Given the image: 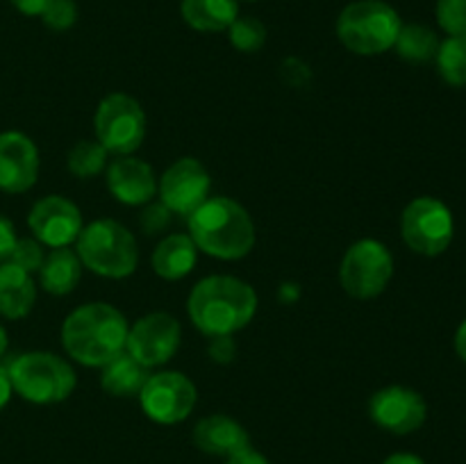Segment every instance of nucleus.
<instances>
[{"label":"nucleus","mask_w":466,"mask_h":464,"mask_svg":"<svg viewBox=\"0 0 466 464\" xmlns=\"http://www.w3.org/2000/svg\"><path fill=\"white\" fill-rule=\"evenodd\" d=\"M7 371L14 391L36 405L62 403L76 389V371L55 353H23L9 362Z\"/></svg>","instance_id":"423d86ee"},{"label":"nucleus","mask_w":466,"mask_h":464,"mask_svg":"<svg viewBox=\"0 0 466 464\" xmlns=\"http://www.w3.org/2000/svg\"><path fill=\"white\" fill-rule=\"evenodd\" d=\"M440 76L449 85L466 86V36H449L435 55Z\"/></svg>","instance_id":"b1692460"},{"label":"nucleus","mask_w":466,"mask_h":464,"mask_svg":"<svg viewBox=\"0 0 466 464\" xmlns=\"http://www.w3.org/2000/svg\"><path fill=\"white\" fill-rule=\"evenodd\" d=\"M39 176V150L35 141L16 130L0 132V189L23 194Z\"/></svg>","instance_id":"2eb2a0df"},{"label":"nucleus","mask_w":466,"mask_h":464,"mask_svg":"<svg viewBox=\"0 0 466 464\" xmlns=\"http://www.w3.org/2000/svg\"><path fill=\"white\" fill-rule=\"evenodd\" d=\"M394 276V257L378 239H360L344 253L339 282L353 298L369 300L380 296Z\"/></svg>","instance_id":"0eeeda50"},{"label":"nucleus","mask_w":466,"mask_h":464,"mask_svg":"<svg viewBox=\"0 0 466 464\" xmlns=\"http://www.w3.org/2000/svg\"><path fill=\"white\" fill-rule=\"evenodd\" d=\"M180 323L167 312L146 314L127 330L126 350L144 367L153 368L167 364L180 348Z\"/></svg>","instance_id":"9b49d317"},{"label":"nucleus","mask_w":466,"mask_h":464,"mask_svg":"<svg viewBox=\"0 0 466 464\" xmlns=\"http://www.w3.org/2000/svg\"><path fill=\"white\" fill-rule=\"evenodd\" d=\"M198 259V248L189 235H168L155 246L153 271L164 280H182Z\"/></svg>","instance_id":"aec40b11"},{"label":"nucleus","mask_w":466,"mask_h":464,"mask_svg":"<svg viewBox=\"0 0 466 464\" xmlns=\"http://www.w3.org/2000/svg\"><path fill=\"white\" fill-rule=\"evenodd\" d=\"M400 23L399 12L385 0H355L337 18V36L355 55H382L394 48Z\"/></svg>","instance_id":"39448f33"},{"label":"nucleus","mask_w":466,"mask_h":464,"mask_svg":"<svg viewBox=\"0 0 466 464\" xmlns=\"http://www.w3.org/2000/svg\"><path fill=\"white\" fill-rule=\"evenodd\" d=\"M182 18L198 32H226L239 16L237 0H182Z\"/></svg>","instance_id":"4be33fe9"},{"label":"nucleus","mask_w":466,"mask_h":464,"mask_svg":"<svg viewBox=\"0 0 466 464\" xmlns=\"http://www.w3.org/2000/svg\"><path fill=\"white\" fill-rule=\"evenodd\" d=\"M455 350H458V355L462 358V362L466 364V318L462 323H460L458 332H455Z\"/></svg>","instance_id":"c9c22d12"},{"label":"nucleus","mask_w":466,"mask_h":464,"mask_svg":"<svg viewBox=\"0 0 466 464\" xmlns=\"http://www.w3.org/2000/svg\"><path fill=\"white\" fill-rule=\"evenodd\" d=\"M226 32L230 36V44L239 53H258L267 44V27L259 18L237 16L235 23Z\"/></svg>","instance_id":"a878e982"},{"label":"nucleus","mask_w":466,"mask_h":464,"mask_svg":"<svg viewBox=\"0 0 466 464\" xmlns=\"http://www.w3.org/2000/svg\"><path fill=\"white\" fill-rule=\"evenodd\" d=\"M5 350H7V330H5L3 323H0V358L5 355Z\"/></svg>","instance_id":"e433bc0d"},{"label":"nucleus","mask_w":466,"mask_h":464,"mask_svg":"<svg viewBox=\"0 0 466 464\" xmlns=\"http://www.w3.org/2000/svg\"><path fill=\"white\" fill-rule=\"evenodd\" d=\"M189 318L203 335L228 337L253 321L258 294L248 282L232 276H209L191 289Z\"/></svg>","instance_id":"f257e3e1"},{"label":"nucleus","mask_w":466,"mask_h":464,"mask_svg":"<svg viewBox=\"0 0 466 464\" xmlns=\"http://www.w3.org/2000/svg\"><path fill=\"white\" fill-rule=\"evenodd\" d=\"M107 189L118 203L146 205L157 194V177L153 166L132 155H121L107 166Z\"/></svg>","instance_id":"dca6fc26"},{"label":"nucleus","mask_w":466,"mask_h":464,"mask_svg":"<svg viewBox=\"0 0 466 464\" xmlns=\"http://www.w3.org/2000/svg\"><path fill=\"white\" fill-rule=\"evenodd\" d=\"M400 235L419 255L435 257L453 241V214L441 200L421 196L414 198L400 217Z\"/></svg>","instance_id":"1a4fd4ad"},{"label":"nucleus","mask_w":466,"mask_h":464,"mask_svg":"<svg viewBox=\"0 0 466 464\" xmlns=\"http://www.w3.org/2000/svg\"><path fill=\"white\" fill-rule=\"evenodd\" d=\"M189 218V237L196 248L218 259H241L255 246V223L237 200L208 198Z\"/></svg>","instance_id":"7ed1b4c3"},{"label":"nucleus","mask_w":466,"mask_h":464,"mask_svg":"<svg viewBox=\"0 0 466 464\" xmlns=\"http://www.w3.org/2000/svg\"><path fill=\"white\" fill-rule=\"evenodd\" d=\"M36 300V285L32 273L23 271L16 264H0V317L23 318L32 312Z\"/></svg>","instance_id":"a211bd4d"},{"label":"nucleus","mask_w":466,"mask_h":464,"mask_svg":"<svg viewBox=\"0 0 466 464\" xmlns=\"http://www.w3.org/2000/svg\"><path fill=\"white\" fill-rule=\"evenodd\" d=\"M36 273H39L41 287L48 294L66 296L80 282L82 262L76 250H71L68 246H62V248H53L46 255L44 264H41V268Z\"/></svg>","instance_id":"412c9836"},{"label":"nucleus","mask_w":466,"mask_h":464,"mask_svg":"<svg viewBox=\"0 0 466 464\" xmlns=\"http://www.w3.org/2000/svg\"><path fill=\"white\" fill-rule=\"evenodd\" d=\"M191 439H194L196 449H200L203 453L226 459L250 446V437L246 428L235 419L226 417V414H212V417L200 419L194 426Z\"/></svg>","instance_id":"f3484780"},{"label":"nucleus","mask_w":466,"mask_h":464,"mask_svg":"<svg viewBox=\"0 0 466 464\" xmlns=\"http://www.w3.org/2000/svg\"><path fill=\"white\" fill-rule=\"evenodd\" d=\"M48 3L50 0H12L14 7L21 14H25V16H41L44 9L48 7Z\"/></svg>","instance_id":"473e14b6"},{"label":"nucleus","mask_w":466,"mask_h":464,"mask_svg":"<svg viewBox=\"0 0 466 464\" xmlns=\"http://www.w3.org/2000/svg\"><path fill=\"white\" fill-rule=\"evenodd\" d=\"M226 464H271L268 462L267 458H264L262 453H259V450H255V449H244L241 450V453H237V455H232V458H228L226 459Z\"/></svg>","instance_id":"2f4dec72"},{"label":"nucleus","mask_w":466,"mask_h":464,"mask_svg":"<svg viewBox=\"0 0 466 464\" xmlns=\"http://www.w3.org/2000/svg\"><path fill=\"white\" fill-rule=\"evenodd\" d=\"M27 226L36 241L50 248H62L80 237L85 223L76 203L64 196H46L32 205L27 214Z\"/></svg>","instance_id":"4468645a"},{"label":"nucleus","mask_w":466,"mask_h":464,"mask_svg":"<svg viewBox=\"0 0 466 464\" xmlns=\"http://www.w3.org/2000/svg\"><path fill=\"white\" fill-rule=\"evenodd\" d=\"M146 417L162 426L180 423L194 412L198 391L196 385L180 371L150 373L139 394Z\"/></svg>","instance_id":"9d476101"},{"label":"nucleus","mask_w":466,"mask_h":464,"mask_svg":"<svg viewBox=\"0 0 466 464\" xmlns=\"http://www.w3.org/2000/svg\"><path fill=\"white\" fill-rule=\"evenodd\" d=\"M76 253L82 267L112 280L132 276L139 262L137 239L127 227L112 218H98L82 227L76 239Z\"/></svg>","instance_id":"20e7f679"},{"label":"nucleus","mask_w":466,"mask_h":464,"mask_svg":"<svg viewBox=\"0 0 466 464\" xmlns=\"http://www.w3.org/2000/svg\"><path fill=\"white\" fill-rule=\"evenodd\" d=\"M44 244L36 239H32V237H18L16 244H14L12 253H9V259L7 262L16 264L18 268H23V271L27 273H36L41 268V264H44Z\"/></svg>","instance_id":"bb28decb"},{"label":"nucleus","mask_w":466,"mask_h":464,"mask_svg":"<svg viewBox=\"0 0 466 464\" xmlns=\"http://www.w3.org/2000/svg\"><path fill=\"white\" fill-rule=\"evenodd\" d=\"M105 164H107V150H105L98 141L82 139L68 150V171L76 177H82V180H85V177L98 176L105 168Z\"/></svg>","instance_id":"393cba45"},{"label":"nucleus","mask_w":466,"mask_h":464,"mask_svg":"<svg viewBox=\"0 0 466 464\" xmlns=\"http://www.w3.org/2000/svg\"><path fill=\"white\" fill-rule=\"evenodd\" d=\"M41 21H44L46 27L55 32H64L73 27L77 21L76 0H50L48 7L41 14Z\"/></svg>","instance_id":"c85d7f7f"},{"label":"nucleus","mask_w":466,"mask_h":464,"mask_svg":"<svg viewBox=\"0 0 466 464\" xmlns=\"http://www.w3.org/2000/svg\"><path fill=\"white\" fill-rule=\"evenodd\" d=\"M100 368H103V373H100V387L109 396H116V398L139 396L146 380L150 378V368L144 367L139 359L132 358L127 350H121L116 358H112Z\"/></svg>","instance_id":"6ab92c4d"},{"label":"nucleus","mask_w":466,"mask_h":464,"mask_svg":"<svg viewBox=\"0 0 466 464\" xmlns=\"http://www.w3.org/2000/svg\"><path fill=\"white\" fill-rule=\"evenodd\" d=\"M369 417L378 428L391 435H410L426 423L428 405L419 391L391 385L371 396Z\"/></svg>","instance_id":"ddd939ff"},{"label":"nucleus","mask_w":466,"mask_h":464,"mask_svg":"<svg viewBox=\"0 0 466 464\" xmlns=\"http://www.w3.org/2000/svg\"><path fill=\"white\" fill-rule=\"evenodd\" d=\"M212 180L203 164L196 157H182L173 162L159 177L162 205L173 214L191 217L209 198Z\"/></svg>","instance_id":"f8f14e48"},{"label":"nucleus","mask_w":466,"mask_h":464,"mask_svg":"<svg viewBox=\"0 0 466 464\" xmlns=\"http://www.w3.org/2000/svg\"><path fill=\"white\" fill-rule=\"evenodd\" d=\"M12 391L14 387H12V380H9L7 367L0 364V412H3L5 405L9 403V398H12Z\"/></svg>","instance_id":"72a5a7b5"},{"label":"nucleus","mask_w":466,"mask_h":464,"mask_svg":"<svg viewBox=\"0 0 466 464\" xmlns=\"http://www.w3.org/2000/svg\"><path fill=\"white\" fill-rule=\"evenodd\" d=\"M16 239L18 237H16V230H14V223L9 221L5 214H0V264L7 262Z\"/></svg>","instance_id":"7c9ffc66"},{"label":"nucleus","mask_w":466,"mask_h":464,"mask_svg":"<svg viewBox=\"0 0 466 464\" xmlns=\"http://www.w3.org/2000/svg\"><path fill=\"white\" fill-rule=\"evenodd\" d=\"M96 141L107 153L132 155L146 136V114L127 94H109L100 100L94 118Z\"/></svg>","instance_id":"6e6552de"},{"label":"nucleus","mask_w":466,"mask_h":464,"mask_svg":"<svg viewBox=\"0 0 466 464\" xmlns=\"http://www.w3.org/2000/svg\"><path fill=\"white\" fill-rule=\"evenodd\" d=\"M437 23L451 36H466V0H437Z\"/></svg>","instance_id":"cd10ccee"},{"label":"nucleus","mask_w":466,"mask_h":464,"mask_svg":"<svg viewBox=\"0 0 466 464\" xmlns=\"http://www.w3.org/2000/svg\"><path fill=\"white\" fill-rule=\"evenodd\" d=\"M394 48L408 62L421 64L435 59L437 50H440V39H437V35L431 27L410 23V25L400 27Z\"/></svg>","instance_id":"5701e85b"},{"label":"nucleus","mask_w":466,"mask_h":464,"mask_svg":"<svg viewBox=\"0 0 466 464\" xmlns=\"http://www.w3.org/2000/svg\"><path fill=\"white\" fill-rule=\"evenodd\" d=\"M126 317L114 305L86 303L73 309L62 326V346L68 358L85 367H105L127 341Z\"/></svg>","instance_id":"f03ea898"},{"label":"nucleus","mask_w":466,"mask_h":464,"mask_svg":"<svg viewBox=\"0 0 466 464\" xmlns=\"http://www.w3.org/2000/svg\"><path fill=\"white\" fill-rule=\"evenodd\" d=\"M168 217H171V212H168L164 205H153V207H148L144 214H141L139 223L146 227V232H148V235H153V232L167 227Z\"/></svg>","instance_id":"c756f323"},{"label":"nucleus","mask_w":466,"mask_h":464,"mask_svg":"<svg viewBox=\"0 0 466 464\" xmlns=\"http://www.w3.org/2000/svg\"><path fill=\"white\" fill-rule=\"evenodd\" d=\"M382 464H426L423 458L414 453H391Z\"/></svg>","instance_id":"f704fd0d"}]
</instances>
